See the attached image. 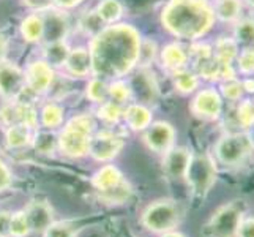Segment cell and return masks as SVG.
I'll list each match as a JSON object with an SVG mask.
<instances>
[{"instance_id":"d590c367","label":"cell","mask_w":254,"mask_h":237,"mask_svg":"<svg viewBox=\"0 0 254 237\" xmlns=\"http://www.w3.org/2000/svg\"><path fill=\"white\" fill-rule=\"evenodd\" d=\"M87 96L95 101V103H104L108 98V85L104 84L103 79L100 78H95L92 79V81L89 82V85H87Z\"/></svg>"},{"instance_id":"f546056e","label":"cell","mask_w":254,"mask_h":237,"mask_svg":"<svg viewBox=\"0 0 254 237\" xmlns=\"http://www.w3.org/2000/svg\"><path fill=\"white\" fill-rule=\"evenodd\" d=\"M174 84L175 89L182 93H191L196 90V87L199 84L197 76L192 72H187V70H179L174 73Z\"/></svg>"},{"instance_id":"9c48e42d","label":"cell","mask_w":254,"mask_h":237,"mask_svg":"<svg viewBox=\"0 0 254 237\" xmlns=\"http://www.w3.org/2000/svg\"><path fill=\"white\" fill-rule=\"evenodd\" d=\"M27 87L25 73L13 64L0 62V95L6 100H16Z\"/></svg>"},{"instance_id":"f907efd6","label":"cell","mask_w":254,"mask_h":237,"mask_svg":"<svg viewBox=\"0 0 254 237\" xmlns=\"http://www.w3.org/2000/svg\"><path fill=\"white\" fill-rule=\"evenodd\" d=\"M245 2H247L250 6H253V8H254V0H245Z\"/></svg>"},{"instance_id":"ab89813d","label":"cell","mask_w":254,"mask_h":237,"mask_svg":"<svg viewBox=\"0 0 254 237\" xmlns=\"http://www.w3.org/2000/svg\"><path fill=\"white\" fill-rule=\"evenodd\" d=\"M221 92L227 100L237 101L242 96L243 85L237 81V79H227V81L223 82V85H221Z\"/></svg>"},{"instance_id":"74e56055","label":"cell","mask_w":254,"mask_h":237,"mask_svg":"<svg viewBox=\"0 0 254 237\" xmlns=\"http://www.w3.org/2000/svg\"><path fill=\"white\" fill-rule=\"evenodd\" d=\"M81 29L89 33V35H98L104 27H103V21L100 19V16L96 14V11H90V13H85L82 17H81Z\"/></svg>"},{"instance_id":"f1b7e54d","label":"cell","mask_w":254,"mask_h":237,"mask_svg":"<svg viewBox=\"0 0 254 237\" xmlns=\"http://www.w3.org/2000/svg\"><path fill=\"white\" fill-rule=\"evenodd\" d=\"M242 5L239 0H218L215 6V14L224 22L235 21L240 16Z\"/></svg>"},{"instance_id":"7bdbcfd3","label":"cell","mask_w":254,"mask_h":237,"mask_svg":"<svg viewBox=\"0 0 254 237\" xmlns=\"http://www.w3.org/2000/svg\"><path fill=\"white\" fill-rule=\"evenodd\" d=\"M237 237H254V217H243L237 231Z\"/></svg>"},{"instance_id":"cb8c5ba5","label":"cell","mask_w":254,"mask_h":237,"mask_svg":"<svg viewBox=\"0 0 254 237\" xmlns=\"http://www.w3.org/2000/svg\"><path fill=\"white\" fill-rule=\"evenodd\" d=\"M69 54V48L66 46V43L62 41H52L48 43V46L45 48V57H46V62L51 67H60V65H65L66 59Z\"/></svg>"},{"instance_id":"3957f363","label":"cell","mask_w":254,"mask_h":237,"mask_svg":"<svg viewBox=\"0 0 254 237\" xmlns=\"http://www.w3.org/2000/svg\"><path fill=\"white\" fill-rule=\"evenodd\" d=\"M95 122L89 114H79L64 127L59 136V149L69 158H81L89 154Z\"/></svg>"},{"instance_id":"5bb4252c","label":"cell","mask_w":254,"mask_h":237,"mask_svg":"<svg viewBox=\"0 0 254 237\" xmlns=\"http://www.w3.org/2000/svg\"><path fill=\"white\" fill-rule=\"evenodd\" d=\"M191 152L187 147H171L168 152H164L163 169L166 175L171 179H183L187 174L188 164L191 160Z\"/></svg>"},{"instance_id":"7a4b0ae2","label":"cell","mask_w":254,"mask_h":237,"mask_svg":"<svg viewBox=\"0 0 254 237\" xmlns=\"http://www.w3.org/2000/svg\"><path fill=\"white\" fill-rule=\"evenodd\" d=\"M215 13L207 0H171L163 10L161 21L174 37L196 40L212 29Z\"/></svg>"},{"instance_id":"1f68e13d","label":"cell","mask_w":254,"mask_h":237,"mask_svg":"<svg viewBox=\"0 0 254 237\" xmlns=\"http://www.w3.org/2000/svg\"><path fill=\"white\" fill-rule=\"evenodd\" d=\"M235 43L242 45L243 49H254V21H242L235 27Z\"/></svg>"},{"instance_id":"f6af8a7d","label":"cell","mask_w":254,"mask_h":237,"mask_svg":"<svg viewBox=\"0 0 254 237\" xmlns=\"http://www.w3.org/2000/svg\"><path fill=\"white\" fill-rule=\"evenodd\" d=\"M10 217H11V212H5V210H0V236H8ZM8 237H10V236H8Z\"/></svg>"},{"instance_id":"b9f144b4","label":"cell","mask_w":254,"mask_h":237,"mask_svg":"<svg viewBox=\"0 0 254 237\" xmlns=\"http://www.w3.org/2000/svg\"><path fill=\"white\" fill-rule=\"evenodd\" d=\"M156 56V45L153 41H141V48H139V59H137V62L141 64V65H148V64H152V60L155 59Z\"/></svg>"},{"instance_id":"30bf717a","label":"cell","mask_w":254,"mask_h":237,"mask_svg":"<svg viewBox=\"0 0 254 237\" xmlns=\"http://www.w3.org/2000/svg\"><path fill=\"white\" fill-rule=\"evenodd\" d=\"M175 130L168 122H155L150 124L144 135V143L153 152L164 154L174 146Z\"/></svg>"},{"instance_id":"9a60e30c","label":"cell","mask_w":254,"mask_h":237,"mask_svg":"<svg viewBox=\"0 0 254 237\" xmlns=\"http://www.w3.org/2000/svg\"><path fill=\"white\" fill-rule=\"evenodd\" d=\"M25 215L29 218L32 233H45L46 228L54 222V210L46 201H32V203L24 209Z\"/></svg>"},{"instance_id":"e575fe53","label":"cell","mask_w":254,"mask_h":237,"mask_svg":"<svg viewBox=\"0 0 254 237\" xmlns=\"http://www.w3.org/2000/svg\"><path fill=\"white\" fill-rule=\"evenodd\" d=\"M98 116L104 122H108V124H116L120 117H124V109H122L120 104L114 101H104L101 103V108L98 109Z\"/></svg>"},{"instance_id":"ffe728a7","label":"cell","mask_w":254,"mask_h":237,"mask_svg":"<svg viewBox=\"0 0 254 237\" xmlns=\"http://www.w3.org/2000/svg\"><path fill=\"white\" fill-rule=\"evenodd\" d=\"M133 90L137 92V98H141L144 103H155L156 96H158L153 75H150L148 72H141L133 79L131 92Z\"/></svg>"},{"instance_id":"c3c4849f","label":"cell","mask_w":254,"mask_h":237,"mask_svg":"<svg viewBox=\"0 0 254 237\" xmlns=\"http://www.w3.org/2000/svg\"><path fill=\"white\" fill-rule=\"evenodd\" d=\"M242 85H243V89L247 92L254 93V79H247V81L242 82Z\"/></svg>"},{"instance_id":"f5cc1de1","label":"cell","mask_w":254,"mask_h":237,"mask_svg":"<svg viewBox=\"0 0 254 237\" xmlns=\"http://www.w3.org/2000/svg\"><path fill=\"white\" fill-rule=\"evenodd\" d=\"M0 237H8V236H0Z\"/></svg>"},{"instance_id":"60d3db41","label":"cell","mask_w":254,"mask_h":237,"mask_svg":"<svg viewBox=\"0 0 254 237\" xmlns=\"http://www.w3.org/2000/svg\"><path fill=\"white\" fill-rule=\"evenodd\" d=\"M239 60V70L243 75H251L254 73V49L247 48L240 52V56H237Z\"/></svg>"},{"instance_id":"4dcf8cb0","label":"cell","mask_w":254,"mask_h":237,"mask_svg":"<svg viewBox=\"0 0 254 237\" xmlns=\"http://www.w3.org/2000/svg\"><path fill=\"white\" fill-rule=\"evenodd\" d=\"M96 14L100 16V19L104 24L116 22L122 16V5L117 0H103L98 8H96Z\"/></svg>"},{"instance_id":"2e32d148","label":"cell","mask_w":254,"mask_h":237,"mask_svg":"<svg viewBox=\"0 0 254 237\" xmlns=\"http://www.w3.org/2000/svg\"><path fill=\"white\" fill-rule=\"evenodd\" d=\"M43 17V38H46L48 43L62 41L68 30L66 17L60 11H49Z\"/></svg>"},{"instance_id":"e0dca14e","label":"cell","mask_w":254,"mask_h":237,"mask_svg":"<svg viewBox=\"0 0 254 237\" xmlns=\"http://www.w3.org/2000/svg\"><path fill=\"white\" fill-rule=\"evenodd\" d=\"M124 179H125L124 174L120 172V169L117 168V166L104 164L103 168H100L95 172L92 183L98 193H106L112 188H116Z\"/></svg>"},{"instance_id":"7402d4cb","label":"cell","mask_w":254,"mask_h":237,"mask_svg":"<svg viewBox=\"0 0 254 237\" xmlns=\"http://www.w3.org/2000/svg\"><path fill=\"white\" fill-rule=\"evenodd\" d=\"M131 196H133V187H131V183L127 179L122 180L116 188H112L106 193H100V198L104 203L112 206L125 204Z\"/></svg>"},{"instance_id":"7c38bea8","label":"cell","mask_w":254,"mask_h":237,"mask_svg":"<svg viewBox=\"0 0 254 237\" xmlns=\"http://www.w3.org/2000/svg\"><path fill=\"white\" fill-rule=\"evenodd\" d=\"M0 122L8 128L11 125H24L27 128L37 127V112L30 104L19 103V104H8L0 111Z\"/></svg>"},{"instance_id":"44dd1931","label":"cell","mask_w":254,"mask_h":237,"mask_svg":"<svg viewBox=\"0 0 254 237\" xmlns=\"http://www.w3.org/2000/svg\"><path fill=\"white\" fill-rule=\"evenodd\" d=\"M187 52L183 51L182 46L175 45H168L163 51H161V62L163 65L168 68V70H172V72H179L183 67L187 65Z\"/></svg>"},{"instance_id":"ee69618b","label":"cell","mask_w":254,"mask_h":237,"mask_svg":"<svg viewBox=\"0 0 254 237\" xmlns=\"http://www.w3.org/2000/svg\"><path fill=\"white\" fill-rule=\"evenodd\" d=\"M11 180H13L11 171L8 169V166L2 160H0V193L11 185Z\"/></svg>"},{"instance_id":"6da1fadb","label":"cell","mask_w":254,"mask_h":237,"mask_svg":"<svg viewBox=\"0 0 254 237\" xmlns=\"http://www.w3.org/2000/svg\"><path fill=\"white\" fill-rule=\"evenodd\" d=\"M141 37L128 24L109 25L95 35L90 45L92 72L104 79H116L137 64Z\"/></svg>"},{"instance_id":"bcb514c9","label":"cell","mask_w":254,"mask_h":237,"mask_svg":"<svg viewBox=\"0 0 254 237\" xmlns=\"http://www.w3.org/2000/svg\"><path fill=\"white\" fill-rule=\"evenodd\" d=\"M54 2L60 8H74V6L79 5L82 0H54Z\"/></svg>"},{"instance_id":"603a6c76","label":"cell","mask_w":254,"mask_h":237,"mask_svg":"<svg viewBox=\"0 0 254 237\" xmlns=\"http://www.w3.org/2000/svg\"><path fill=\"white\" fill-rule=\"evenodd\" d=\"M213 54L215 60H218L220 64H232V60L239 56V45L235 43V40L221 38L216 41Z\"/></svg>"},{"instance_id":"d6986e66","label":"cell","mask_w":254,"mask_h":237,"mask_svg":"<svg viewBox=\"0 0 254 237\" xmlns=\"http://www.w3.org/2000/svg\"><path fill=\"white\" fill-rule=\"evenodd\" d=\"M124 117L128 127L134 131H142L147 130L148 125L152 124V112L144 104H129V106L124 111Z\"/></svg>"},{"instance_id":"d6a6232c","label":"cell","mask_w":254,"mask_h":237,"mask_svg":"<svg viewBox=\"0 0 254 237\" xmlns=\"http://www.w3.org/2000/svg\"><path fill=\"white\" fill-rule=\"evenodd\" d=\"M77 231L76 226L69 222H52L45 233H43V237H76Z\"/></svg>"},{"instance_id":"83f0119b","label":"cell","mask_w":254,"mask_h":237,"mask_svg":"<svg viewBox=\"0 0 254 237\" xmlns=\"http://www.w3.org/2000/svg\"><path fill=\"white\" fill-rule=\"evenodd\" d=\"M41 124L49 130L62 127L64 124V109L57 103H48L41 109Z\"/></svg>"},{"instance_id":"d4e9b609","label":"cell","mask_w":254,"mask_h":237,"mask_svg":"<svg viewBox=\"0 0 254 237\" xmlns=\"http://www.w3.org/2000/svg\"><path fill=\"white\" fill-rule=\"evenodd\" d=\"M6 144L11 149H22L32 143L30 128L24 125H11L6 128Z\"/></svg>"},{"instance_id":"816d5d0a","label":"cell","mask_w":254,"mask_h":237,"mask_svg":"<svg viewBox=\"0 0 254 237\" xmlns=\"http://www.w3.org/2000/svg\"><path fill=\"white\" fill-rule=\"evenodd\" d=\"M25 2H32V0H25Z\"/></svg>"},{"instance_id":"7dc6e473","label":"cell","mask_w":254,"mask_h":237,"mask_svg":"<svg viewBox=\"0 0 254 237\" xmlns=\"http://www.w3.org/2000/svg\"><path fill=\"white\" fill-rule=\"evenodd\" d=\"M6 54V40L2 33H0V62H3V57Z\"/></svg>"},{"instance_id":"8992f818","label":"cell","mask_w":254,"mask_h":237,"mask_svg":"<svg viewBox=\"0 0 254 237\" xmlns=\"http://www.w3.org/2000/svg\"><path fill=\"white\" fill-rule=\"evenodd\" d=\"M254 151V141L248 133H231L223 136L215 147L218 161L224 166L242 164Z\"/></svg>"},{"instance_id":"836d02e7","label":"cell","mask_w":254,"mask_h":237,"mask_svg":"<svg viewBox=\"0 0 254 237\" xmlns=\"http://www.w3.org/2000/svg\"><path fill=\"white\" fill-rule=\"evenodd\" d=\"M108 95H109L111 101L117 103L122 106V104L127 103L131 98L133 92H131V87L128 84L122 82V81H116L108 87Z\"/></svg>"},{"instance_id":"8d00e7d4","label":"cell","mask_w":254,"mask_h":237,"mask_svg":"<svg viewBox=\"0 0 254 237\" xmlns=\"http://www.w3.org/2000/svg\"><path fill=\"white\" fill-rule=\"evenodd\" d=\"M35 149L40 152V154H51L54 152V149L59 147V139L56 135L52 133H40L35 136V139H32Z\"/></svg>"},{"instance_id":"277c9868","label":"cell","mask_w":254,"mask_h":237,"mask_svg":"<svg viewBox=\"0 0 254 237\" xmlns=\"http://www.w3.org/2000/svg\"><path fill=\"white\" fill-rule=\"evenodd\" d=\"M182 220L180 204L174 199H156L148 204L141 215V223L147 231L164 234L174 231Z\"/></svg>"},{"instance_id":"484cf974","label":"cell","mask_w":254,"mask_h":237,"mask_svg":"<svg viewBox=\"0 0 254 237\" xmlns=\"http://www.w3.org/2000/svg\"><path fill=\"white\" fill-rule=\"evenodd\" d=\"M22 37L27 41H40L43 38V17L38 14H30L22 21L21 25Z\"/></svg>"},{"instance_id":"ac0fdd59","label":"cell","mask_w":254,"mask_h":237,"mask_svg":"<svg viewBox=\"0 0 254 237\" xmlns=\"http://www.w3.org/2000/svg\"><path fill=\"white\" fill-rule=\"evenodd\" d=\"M65 65H66L68 73H71L73 76H77V78L87 76V73L92 72L90 52L84 48H77V49L69 51Z\"/></svg>"},{"instance_id":"5b68a950","label":"cell","mask_w":254,"mask_h":237,"mask_svg":"<svg viewBox=\"0 0 254 237\" xmlns=\"http://www.w3.org/2000/svg\"><path fill=\"white\" fill-rule=\"evenodd\" d=\"M245 217L242 203H227L218 207L204 226L207 237H237L240 222Z\"/></svg>"},{"instance_id":"52a82bcc","label":"cell","mask_w":254,"mask_h":237,"mask_svg":"<svg viewBox=\"0 0 254 237\" xmlns=\"http://www.w3.org/2000/svg\"><path fill=\"white\" fill-rule=\"evenodd\" d=\"M185 179L192 191V195L204 198L216 182V168L213 160L208 155L199 154L191 155Z\"/></svg>"},{"instance_id":"f35d334b","label":"cell","mask_w":254,"mask_h":237,"mask_svg":"<svg viewBox=\"0 0 254 237\" xmlns=\"http://www.w3.org/2000/svg\"><path fill=\"white\" fill-rule=\"evenodd\" d=\"M237 122L243 128H250L254 125V101L245 100L237 108Z\"/></svg>"},{"instance_id":"681fc988","label":"cell","mask_w":254,"mask_h":237,"mask_svg":"<svg viewBox=\"0 0 254 237\" xmlns=\"http://www.w3.org/2000/svg\"><path fill=\"white\" fill-rule=\"evenodd\" d=\"M161 237H185L182 233H179V231H168V233H164V234H161Z\"/></svg>"},{"instance_id":"ba28073f","label":"cell","mask_w":254,"mask_h":237,"mask_svg":"<svg viewBox=\"0 0 254 237\" xmlns=\"http://www.w3.org/2000/svg\"><path fill=\"white\" fill-rule=\"evenodd\" d=\"M124 146H125L124 136L109 130L98 131L90 139L89 155L93 157L96 161H111L120 154Z\"/></svg>"},{"instance_id":"8fae6325","label":"cell","mask_w":254,"mask_h":237,"mask_svg":"<svg viewBox=\"0 0 254 237\" xmlns=\"http://www.w3.org/2000/svg\"><path fill=\"white\" fill-rule=\"evenodd\" d=\"M223 109L221 96L215 89H204L200 90L191 103V111L200 119H216L220 117Z\"/></svg>"},{"instance_id":"4316f807","label":"cell","mask_w":254,"mask_h":237,"mask_svg":"<svg viewBox=\"0 0 254 237\" xmlns=\"http://www.w3.org/2000/svg\"><path fill=\"white\" fill-rule=\"evenodd\" d=\"M32 233L29 218L24 210L13 212L10 217V226H8V236L10 237H27Z\"/></svg>"},{"instance_id":"4fadbf2b","label":"cell","mask_w":254,"mask_h":237,"mask_svg":"<svg viewBox=\"0 0 254 237\" xmlns=\"http://www.w3.org/2000/svg\"><path fill=\"white\" fill-rule=\"evenodd\" d=\"M52 81H54V72H52V67L46 60L33 62L25 72V82H27L25 89L37 95L45 93L52 85Z\"/></svg>"}]
</instances>
